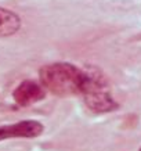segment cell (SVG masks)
<instances>
[{"label":"cell","mask_w":141,"mask_h":151,"mask_svg":"<svg viewBox=\"0 0 141 151\" xmlns=\"http://www.w3.org/2000/svg\"><path fill=\"white\" fill-rule=\"evenodd\" d=\"M44 132V126L36 119H25L15 124L0 125V142L11 139H36Z\"/></svg>","instance_id":"cell-3"},{"label":"cell","mask_w":141,"mask_h":151,"mask_svg":"<svg viewBox=\"0 0 141 151\" xmlns=\"http://www.w3.org/2000/svg\"><path fill=\"white\" fill-rule=\"evenodd\" d=\"M138 151H141V148H140V150H138Z\"/></svg>","instance_id":"cell-6"},{"label":"cell","mask_w":141,"mask_h":151,"mask_svg":"<svg viewBox=\"0 0 141 151\" xmlns=\"http://www.w3.org/2000/svg\"><path fill=\"white\" fill-rule=\"evenodd\" d=\"M83 82L80 87V96L84 104L94 114H107L118 110L119 104L109 90L108 81L102 71L97 68L83 69Z\"/></svg>","instance_id":"cell-2"},{"label":"cell","mask_w":141,"mask_h":151,"mask_svg":"<svg viewBox=\"0 0 141 151\" xmlns=\"http://www.w3.org/2000/svg\"><path fill=\"white\" fill-rule=\"evenodd\" d=\"M22 28V19L13 10L0 7V37H10Z\"/></svg>","instance_id":"cell-5"},{"label":"cell","mask_w":141,"mask_h":151,"mask_svg":"<svg viewBox=\"0 0 141 151\" xmlns=\"http://www.w3.org/2000/svg\"><path fill=\"white\" fill-rule=\"evenodd\" d=\"M84 71L71 63H53L39 69V81L47 92L57 96L79 94Z\"/></svg>","instance_id":"cell-1"},{"label":"cell","mask_w":141,"mask_h":151,"mask_svg":"<svg viewBox=\"0 0 141 151\" xmlns=\"http://www.w3.org/2000/svg\"><path fill=\"white\" fill-rule=\"evenodd\" d=\"M46 90L40 82L26 79L14 89L13 99L19 107H29L42 101L46 97Z\"/></svg>","instance_id":"cell-4"}]
</instances>
